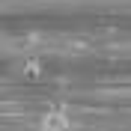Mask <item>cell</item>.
Returning a JSON list of instances; mask_svg holds the SVG:
<instances>
[{
  "label": "cell",
  "instance_id": "6da1fadb",
  "mask_svg": "<svg viewBox=\"0 0 131 131\" xmlns=\"http://www.w3.org/2000/svg\"><path fill=\"white\" fill-rule=\"evenodd\" d=\"M39 128L42 131H72L74 128V119L72 113H66V110H48V113L39 119Z\"/></svg>",
  "mask_w": 131,
  "mask_h": 131
},
{
  "label": "cell",
  "instance_id": "7a4b0ae2",
  "mask_svg": "<svg viewBox=\"0 0 131 131\" xmlns=\"http://www.w3.org/2000/svg\"><path fill=\"white\" fill-rule=\"evenodd\" d=\"M24 74L27 78H39V63H27L24 66Z\"/></svg>",
  "mask_w": 131,
  "mask_h": 131
}]
</instances>
